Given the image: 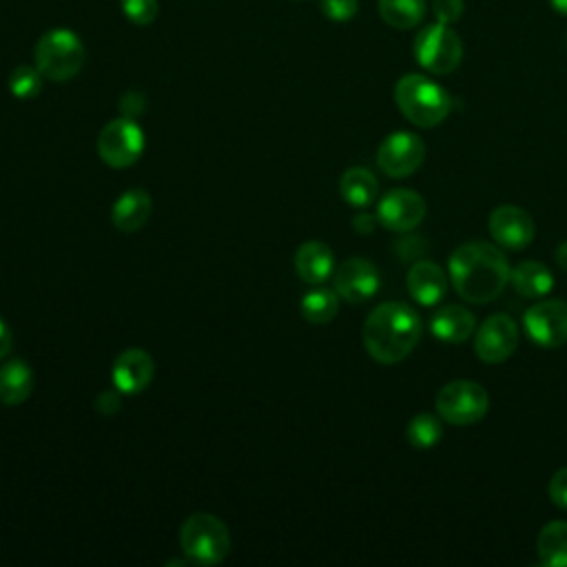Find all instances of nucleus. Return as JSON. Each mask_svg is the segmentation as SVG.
<instances>
[{"mask_svg":"<svg viewBox=\"0 0 567 567\" xmlns=\"http://www.w3.org/2000/svg\"><path fill=\"white\" fill-rule=\"evenodd\" d=\"M514 290L525 299H540L554 288V275L540 261H520L509 272Z\"/></svg>","mask_w":567,"mask_h":567,"instance_id":"nucleus-21","label":"nucleus"},{"mask_svg":"<svg viewBox=\"0 0 567 567\" xmlns=\"http://www.w3.org/2000/svg\"><path fill=\"white\" fill-rule=\"evenodd\" d=\"M492 239L507 250H523L534 239V219L532 215L514 204H503L492 210L487 221Z\"/></svg>","mask_w":567,"mask_h":567,"instance_id":"nucleus-13","label":"nucleus"},{"mask_svg":"<svg viewBox=\"0 0 567 567\" xmlns=\"http://www.w3.org/2000/svg\"><path fill=\"white\" fill-rule=\"evenodd\" d=\"M565 49H567V35H565Z\"/></svg>","mask_w":567,"mask_h":567,"instance_id":"nucleus-38","label":"nucleus"},{"mask_svg":"<svg viewBox=\"0 0 567 567\" xmlns=\"http://www.w3.org/2000/svg\"><path fill=\"white\" fill-rule=\"evenodd\" d=\"M405 286L410 297L421 306L439 303L447 292V275L445 270L430 259H421L412 264L405 277Z\"/></svg>","mask_w":567,"mask_h":567,"instance_id":"nucleus-16","label":"nucleus"},{"mask_svg":"<svg viewBox=\"0 0 567 567\" xmlns=\"http://www.w3.org/2000/svg\"><path fill=\"white\" fill-rule=\"evenodd\" d=\"M9 350H11V330H9L7 323L0 319V361L7 357Z\"/></svg>","mask_w":567,"mask_h":567,"instance_id":"nucleus-35","label":"nucleus"},{"mask_svg":"<svg viewBox=\"0 0 567 567\" xmlns=\"http://www.w3.org/2000/svg\"><path fill=\"white\" fill-rule=\"evenodd\" d=\"M427 213L425 199L412 188L388 190L377 206V221L394 233L414 230Z\"/></svg>","mask_w":567,"mask_h":567,"instance_id":"nucleus-12","label":"nucleus"},{"mask_svg":"<svg viewBox=\"0 0 567 567\" xmlns=\"http://www.w3.org/2000/svg\"><path fill=\"white\" fill-rule=\"evenodd\" d=\"M523 326L534 343L558 348L567 343V303L560 299L536 301L525 310Z\"/></svg>","mask_w":567,"mask_h":567,"instance_id":"nucleus-10","label":"nucleus"},{"mask_svg":"<svg viewBox=\"0 0 567 567\" xmlns=\"http://www.w3.org/2000/svg\"><path fill=\"white\" fill-rule=\"evenodd\" d=\"M443 436V425L441 419L430 414V412H421L416 416L410 419L408 427H405V439L412 447L419 450H427L434 447Z\"/></svg>","mask_w":567,"mask_h":567,"instance_id":"nucleus-26","label":"nucleus"},{"mask_svg":"<svg viewBox=\"0 0 567 567\" xmlns=\"http://www.w3.org/2000/svg\"><path fill=\"white\" fill-rule=\"evenodd\" d=\"M425 159V144L416 133L396 131L390 133L377 151V164L388 177H408Z\"/></svg>","mask_w":567,"mask_h":567,"instance_id":"nucleus-9","label":"nucleus"},{"mask_svg":"<svg viewBox=\"0 0 567 567\" xmlns=\"http://www.w3.org/2000/svg\"><path fill=\"white\" fill-rule=\"evenodd\" d=\"M374 224H377V217H372L370 213H359L352 219V226H354L357 233H372Z\"/></svg>","mask_w":567,"mask_h":567,"instance_id":"nucleus-34","label":"nucleus"},{"mask_svg":"<svg viewBox=\"0 0 567 567\" xmlns=\"http://www.w3.org/2000/svg\"><path fill=\"white\" fill-rule=\"evenodd\" d=\"M35 66L51 82H66L75 78L84 64V44L71 29H49L35 42Z\"/></svg>","mask_w":567,"mask_h":567,"instance_id":"nucleus-5","label":"nucleus"},{"mask_svg":"<svg viewBox=\"0 0 567 567\" xmlns=\"http://www.w3.org/2000/svg\"><path fill=\"white\" fill-rule=\"evenodd\" d=\"M151 210V195L144 188H128L113 202L111 221L122 233H135L148 221Z\"/></svg>","mask_w":567,"mask_h":567,"instance_id":"nucleus-17","label":"nucleus"},{"mask_svg":"<svg viewBox=\"0 0 567 567\" xmlns=\"http://www.w3.org/2000/svg\"><path fill=\"white\" fill-rule=\"evenodd\" d=\"M476 328L474 315L461 303H447L430 319V332L445 343H463Z\"/></svg>","mask_w":567,"mask_h":567,"instance_id":"nucleus-18","label":"nucleus"},{"mask_svg":"<svg viewBox=\"0 0 567 567\" xmlns=\"http://www.w3.org/2000/svg\"><path fill=\"white\" fill-rule=\"evenodd\" d=\"M179 545L188 563L210 567L221 563L230 551L228 527L213 514H190L179 532Z\"/></svg>","mask_w":567,"mask_h":567,"instance_id":"nucleus-4","label":"nucleus"},{"mask_svg":"<svg viewBox=\"0 0 567 567\" xmlns=\"http://www.w3.org/2000/svg\"><path fill=\"white\" fill-rule=\"evenodd\" d=\"M153 370L155 363L146 350L128 348L115 359L111 379L115 390H120L122 394H140L151 383Z\"/></svg>","mask_w":567,"mask_h":567,"instance_id":"nucleus-15","label":"nucleus"},{"mask_svg":"<svg viewBox=\"0 0 567 567\" xmlns=\"http://www.w3.org/2000/svg\"><path fill=\"white\" fill-rule=\"evenodd\" d=\"M144 151V133L135 120L117 117L104 124L97 135V155L111 168H126L140 159Z\"/></svg>","mask_w":567,"mask_h":567,"instance_id":"nucleus-8","label":"nucleus"},{"mask_svg":"<svg viewBox=\"0 0 567 567\" xmlns=\"http://www.w3.org/2000/svg\"><path fill=\"white\" fill-rule=\"evenodd\" d=\"M33 392V372L20 359H9L0 368V403L20 405Z\"/></svg>","mask_w":567,"mask_h":567,"instance_id":"nucleus-20","label":"nucleus"},{"mask_svg":"<svg viewBox=\"0 0 567 567\" xmlns=\"http://www.w3.org/2000/svg\"><path fill=\"white\" fill-rule=\"evenodd\" d=\"M321 13L334 22H348L359 11V0H319Z\"/></svg>","mask_w":567,"mask_h":567,"instance_id":"nucleus-29","label":"nucleus"},{"mask_svg":"<svg viewBox=\"0 0 567 567\" xmlns=\"http://www.w3.org/2000/svg\"><path fill=\"white\" fill-rule=\"evenodd\" d=\"M536 551L543 565L567 567V523L565 520L547 523L538 532Z\"/></svg>","mask_w":567,"mask_h":567,"instance_id":"nucleus-23","label":"nucleus"},{"mask_svg":"<svg viewBox=\"0 0 567 567\" xmlns=\"http://www.w3.org/2000/svg\"><path fill=\"white\" fill-rule=\"evenodd\" d=\"M339 193L341 197L357 208H365L377 199L379 193V184L374 179V175L368 168L361 166H352L341 175L339 182Z\"/></svg>","mask_w":567,"mask_h":567,"instance_id":"nucleus-22","label":"nucleus"},{"mask_svg":"<svg viewBox=\"0 0 567 567\" xmlns=\"http://www.w3.org/2000/svg\"><path fill=\"white\" fill-rule=\"evenodd\" d=\"M120 390L115 392V390H104L100 396H97V401H95V405H97V410L100 412H104V414H113V412H117V408H120Z\"/></svg>","mask_w":567,"mask_h":567,"instance_id":"nucleus-33","label":"nucleus"},{"mask_svg":"<svg viewBox=\"0 0 567 567\" xmlns=\"http://www.w3.org/2000/svg\"><path fill=\"white\" fill-rule=\"evenodd\" d=\"M334 290L350 303H363L379 290V270L365 257H350L334 270Z\"/></svg>","mask_w":567,"mask_h":567,"instance_id":"nucleus-14","label":"nucleus"},{"mask_svg":"<svg viewBox=\"0 0 567 567\" xmlns=\"http://www.w3.org/2000/svg\"><path fill=\"white\" fill-rule=\"evenodd\" d=\"M549 2H551V7H554L558 13L567 16V0H549Z\"/></svg>","mask_w":567,"mask_h":567,"instance_id":"nucleus-37","label":"nucleus"},{"mask_svg":"<svg viewBox=\"0 0 567 567\" xmlns=\"http://www.w3.org/2000/svg\"><path fill=\"white\" fill-rule=\"evenodd\" d=\"M509 261L501 248L487 241H467L458 246L447 261V275L454 290L470 303H489L509 281Z\"/></svg>","mask_w":567,"mask_h":567,"instance_id":"nucleus-1","label":"nucleus"},{"mask_svg":"<svg viewBox=\"0 0 567 567\" xmlns=\"http://www.w3.org/2000/svg\"><path fill=\"white\" fill-rule=\"evenodd\" d=\"M295 270L310 286L323 284L334 270V255L323 241H306L295 252Z\"/></svg>","mask_w":567,"mask_h":567,"instance_id":"nucleus-19","label":"nucleus"},{"mask_svg":"<svg viewBox=\"0 0 567 567\" xmlns=\"http://www.w3.org/2000/svg\"><path fill=\"white\" fill-rule=\"evenodd\" d=\"M339 312V295L321 284L312 286L301 299V315L310 323H328Z\"/></svg>","mask_w":567,"mask_h":567,"instance_id":"nucleus-24","label":"nucleus"},{"mask_svg":"<svg viewBox=\"0 0 567 567\" xmlns=\"http://www.w3.org/2000/svg\"><path fill=\"white\" fill-rule=\"evenodd\" d=\"M518 346V328L514 319L505 312L487 317L474 337V352L483 363L507 361Z\"/></svg>","mask_w":567,"mask_h":567,"instance_id":"nucleus-11","label":"nucleus"},{"mask_svg":"<svg viewBox=\"0 0 567 567\" xmlns=\"http://www.w3.org/2000/svg\"><path fill=\"white\" fill-rule=\"evenodd\" d=\"M465 2L463 0H432V13L436 22L454 24L463 16Z\"/></svg>","mask_w":567,"mask_h":567,"instance_id":"nucleus-30","label":"nucleus"},{"mask_svg":"<svg viewBox=\"0 0 567 567\" xmlns=\"http://www.w3.org/2000/svg\"><path fill=\"white\" fill-rule=\"evenodd\" d=\"M42 78L44 75L38 71V66L20 64L9 75V91L18 100H31L42 91Z\"/></svg>","mask_w":567,"mask_h":567,"instance_id":"nucleus-27","label":"nucleus"},{"mask_svg":"<svg viewBox=\"0 0 567 567\" xmlns=\"http://www.w3.org/2000/svg\"><path fill=\"white\" fill-rule=\"evenodd\" d=\"M120 111H122V117L135 120V117L144 111V97H142V93H137V91L124 93V97L120 100Z\"/></svg>","mask_w":567,"mask_h":567,"instance_id":"nucleus-32","label":"nucleus"},{"mask_svg":"<svg viewBox=\"0 0 567 567\" xmlns=\"http://www.w3.org/2000/svg\"><path fill=\"white\" fill-rule=\"evenodd\" d=\"M554 259H556V264L563 268V270H567V241H563V244H558V248H556V255H554Z\"/></svg>","mask_w":567,"mask_h":567,"instance_id":"nucleus-36","label":"nucleus"},{"mask_svg":"<svg viewBox=\"0 0 567 567\" xmlns=\"http://www.w3.org/2000/svg\"><path fill=\"white\" fill-rule=\"evenodd\" d=\"M124 16L137 24V27H146L157 18V0H120Z\"/></svg>","mask_w":567,"mask_h":567,"instance_id":"nucleus-28","label":"nucleus"},{"mask_svg":"<svg viewBox=\"0 0 567 567\" xmlns=\"http://www.w3.org/2000/svg\"><path fill=\"white\" fill-rule=\"evenodd\" d=\"M416 62L436 75L452 73L463 60V42L450 24H425L414 38Z\"/></svg>","mask_w":567,"mask_h":567,"instance_id":"nucleus-6","label":"nucleus"},{"mask_svg":"<svg viewBox=\"0 0 567 567\" xmlns=\"http://www.w3.org/2000/svg\"><path fill=\"white\" fill-rule=\"evenodd\" d=\"M421 332L423 321L412 306L385 301L368 315L363 323V346L374 361L392 365L416 348Z\"/></svg>","mask_w":567,"mask_h":567,"instance_id":"nucleus-2","label":"nucleus"},{"mask_svg":"<svg viewBox=\"0 0 567 567\" xmlns=\"http://www.w3.org/2000/svg\"><path fill=\"white\" fill-rule=\"evenodd\" d=\"M547 494H549V501H551L556 507L567 509V467H560V470L549 478Z\"/></svg>","mask_w":567,"mask_h":567,"instance_id":"nucleus-31","label":"nucleus"},{"mask_svg":"<svg viewBox=\"0 0 567 567\" xmlns=\"http://www.w3.org/2000/svg\"><path fill=\"white\" fill-rule=\"evenodd\" d=\"M379 16L394 29H412L425 18V0H379Z\"/></svg>","mask_w":567,"mask_h":567,"instance_id":"nucleus-25","label":"nucleus"},{"mask_svg":"<svg viewBox=\"0 0 567 567\" xmlns=\"http://www.w3.org/2000/svg\"><path fill=\"white\" fill-rule=\"evenodd\" d=\"M434 403L439 416L450 425H472L487 414L489 396L481 383L458 379L445 383Z\"/></svg>","mask_w":567,"mask_h":567,"instance_id":"nucleus-7","label":"nucleus"},{"mask_svg":"<svg viewBox=\"0 0 567 567\" xmlns=\"http://www.w3.org/2000/svg\"><path fill=\"white\" fill-rule=\"evenodd\" d=\"M394 102L401 115L421 128L441 124L452 109L447 91L421 73L399 78L394 86Z\"/></svg>","mask_w":567,"mask_h":567,"instance_id":"nucleus-3","label":"nucleus"}]
</instances>
